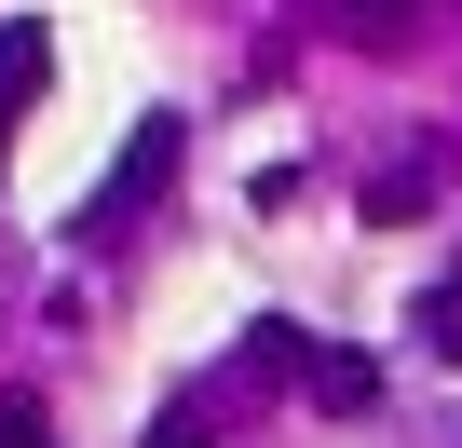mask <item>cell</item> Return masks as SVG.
<instances>
[{"label": "cell", "instance_id": "5b68a950", "mask_svg": "<svg viewBox=\"0 0 462 448\" xmlns=\"http://www.w3.org/2000/svg\"><path fill=\"white\" fill-rule=\"evenodd\" d=\"M300 14H327L340 41H367V55H381V41H394L408 14H421V0H300Z\"/></svg>", "mask_w": 462, "mask_h": 448}, {"label": "cell", "instance_id": "7a4b0ae2", "mask_svg": "<svg viewBox=\"0 0 462 448\" xmlns=\"http://www.w3.org/2000/svg\"><path fill=\"white\" fill-rule=\"evenodd\" d=\"M435 190H448V150H408V163H381V177H367V232H394V217H421Z\"/></svg>", "mask_w": 462, "mask_h": 448}, {"label": "cell", "instance_id": "8992f818", "mask_svg": "<svg viewBox=\"0 0 462 448\" xmlns=\"http://www.w3.org/2000/svg\"><path fill=\"white\" fill-rule=\"evenodd\" d=\"M421 340H435V353H448V367H462V272H448V286H435V299H421Z\"/></svg>", "mask_w": 462, "mask_h": 448}, {"label": "cell", "instance_id": "52a82bcc", "mask_svg": "<svg viewBox=\"0 0 462 448\" xmlns=\"http://www.w3.org/2000/svg\"><path fill=\"white\" fill-rule=\"evenodd\" d=\"M0 448H55V434H42V407H28V394H0Z\"/></svg>", "mask_w": 462, "mask_h": 448}, {"label": "cell", "instance_id": "ba28073f", "mask_svg": "<svg viewBox=\"0 0 462 448\" xmlns=\"http://www.w3.org/2000/svg\"><path fill=\"white\" fill-rule=\"evenodd\" d=\"M0 150H14V123H0Z\"/></svg>", "mask_w": 462, "mask_h": 448}, {"label": "cell", "instance_id": "277c9868", "mask_svg": "<svg viewBox=\"0 0 462 448\" xmlns=\"http://www.w3.org/2000/svg\"><path fill=\"white\" fill-rule=\"evenodd\" d=\"M300 394H313V407H367V394H381V367H367V353H327V340H313Z\"/></svg>", "mask_w": 462, "mask_h": 448}, {"label": "cell", "instance_id": "3957f363", "mask_svg": "<svg viewBox=\"0 0 462 448\" xmlns=\"http://www.w3.org/2000/svg\"><path fill=\"white\" fill-rule=\"evenodd\" d=\"M42 69H55V41H42L28 14H14V28H0V123H14V109L42 96Z\"/></svg>", "mask_w": 462, "mask_h": 448}, {"label": "cell", "instance_id": "6da1fadb", "mask_svg": "<svg viewBox=\"0 0 462 448\" xmlns=\"http://www.w3.org/2000/svg\"><path fill=\"white\" fill-rule=\"evenodd\" d=\"M177 150H190V136H177V109H163V123H136V136L109 150V177L82 190V217H69V245H109V232H123L136 204H163V190H177Z\"/></svg>", "mask_w": 462, "mask_h": 448}]
</instances>
